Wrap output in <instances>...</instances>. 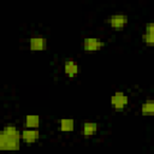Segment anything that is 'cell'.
<instances>
[{
	"instance_id": "cell-1",
	"label": "cell",
	"mask_w": 154,
	"mask_h": 154,
	"mask_svg": "<svg viewBox=\"0 0 154 154\" xmlns=\"http://www.w3.org/2000/svg\"><path fill=\"white\" fill-rule=\"evenodd\" d=\"M129 102V99H128V95L123 91H117L112 95L111 97V105L113 108L116 109H123L126 107Z\"/></svg>"
},
{
	"instance_id": "cell-2",
	"label": "cell",
	"mask_w": 154,
	"mask_h": 154,
	"mask_svg": "<svg viewBox=\"0 0 154 154\" xmlns=\"http://www.w3.org/2000/svg\"><path fill=\"white\" fill-rule=\"evenodd\" d=\"M105 46V42L96 37H87L83 41V49L87 52H95L101 49Z\"/></svg>"
},
{
	"instance_id": "cell-3",
	"label": "cell",
	"mask_w": 154,
	"mask_h": 154,
	"mask_svg": "<svg viewBox=\"0 0 154 154\" xmlns=\"http://www.w3.org/2000/svg\"><path fill=\"white\" fill-rule=\"evenodd\" d=\"M108 23H109L111 28H113L114 30H120V29H123L126 25V23H128V16L120 14V13L112 14L109 17V19H108Z\"/></svg>"
},
{
	"instance_id": "cell-4",
	"label": "cell",
	"mask_w": 154,
	"mask_h": 154,
	"mask_svg": "<svg viewBox=\"0 0 154 154\" xmlns=\"http://www.w3.org/2000/svg\"><path fill=\"white\" fill-rule=\"evenodd\" d=\"M40 136V132L37 129H32V128H26L20 132V138L26 142V143H32L35 142Z\"/></svg>"
},
{
	"instance_id": "cell-5",
	"label": "cell",
	"mask_w": 154,
	"mask_h": 154,
	"mask_svg": "<svg viewBox=\"0 0 154 154\" xmlns=\"http://www.w3.org/2000/svg\"><path fill=\"white\" fill-rule=\"evenodd\" d=\"M29 47L31 51H45L47 47V41L42 36H32L29 40Z\"/></svg>"
},
{
	"instance_id": "cell-6",
	"label": "cell",
	"mask_w": 154,
	"mask_h": 154,
	"mask_svg": "<svg viewBox=\"0 0 154 154\" xmlns=\"http://www.w3.org/2000/svg\"><path fill=\"white\" fill-rule=\"evenodd\" d=\"M99 129V124L94 122H85L82 126V134L84 137H90L93 136Z\"/></svg>"
},
{
	"instance_id": "cell-7",
	"label": "cell",
	"mask_w": 154,
	"mask_h": 154,
	"mask_svg": "<svg viewBox=\"0 0 154 154\" xmlns=\"http://www.w3.org/2000/svg\"><path fill=\"white\" fill-rule=\"evenodd\" d=\"M64 71H65V73H66L67 76L73 77L75 75H77V73L79 72V66H78L75 61L67 60V61H65V64H64Z\"/></svg>"
},
{
	"instance_id": "cell-8",
	"label": "cell",
	"mask_w": 154,
	"mask_h": 154,
	"mask_svg": "<svg viewBox=\"0 0 154 154\" xmlns=\"http://www.w3.org/2000/svg\"><path fill=\"white\" fill-rule=\"evenodd\" d=\"M4 134L6 135L7 138H13V140H22L20 138V132L14 125H6L2 129Z\"/></svg>"
},
{
	"instance_id": "cell-9",
	"label": "cell",
	"mask_w": 154,
	"mask_h": 154,
	"mask_svg": "<svg viewBox=\"0 0 154 154\" xmlns=\"http://www.w3.org/2000/svg\"><path fill=\"white\" fill-rule=\"evenodd\" d=\"M24 125L26 128H32V129H37L40 125V117L35 116V114H29L25 117L24 120Z\"/></svg>"
},
{
	"instance_id": "cell-10",
	"label": "cell",
	"mask_w": 154,
	"mask_h": 154,
	"mask_svg": "<svg viewBox=\"0 0 154 154\" xmlns=\"http://www.w3.org/2000/svg\"><path fill=\"white\" fill-rule=\"evenodd\" d=\"M59 125H60V130L64 132H70L75 129V122L72 119H61Z\"/></svg>"
},
{
	"instance_id": "cell-11",
	"label": "cell",
	"mask_w": 154,
	"mask_h": 154,
	"mask_svg": "<svg viewBox=\"0 0 154 154\" xmlns=\"http://www.w3.org/2000/svg\"><path fill=\"white\" fill-rule=\"evenodd\" d=\"M141 112H142V114H153L154 113V102L152 100L143 102L141 106Z\"/></svg>"
},
{
	"instance_id": "cell-12",
	"label": "cell",
	"mask_w": 154,
	"mask_h": 154,
	"mask_svg": "<svg viewBox=\"0 0 154 154\" xmlns=\"http://www.w3.org/2000/svg\"><path fill=\"white\" fill-rule=\"evenodd\" d=\"M142 38H143V42H144V43H147V45H153V43H154V32L144 31V34L142 35Z\"/></svg>"
}]
</instances>
